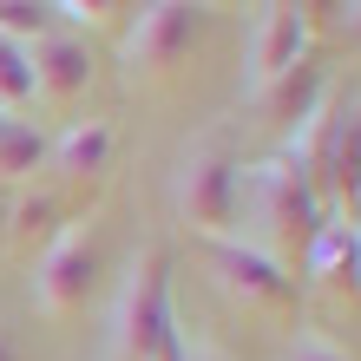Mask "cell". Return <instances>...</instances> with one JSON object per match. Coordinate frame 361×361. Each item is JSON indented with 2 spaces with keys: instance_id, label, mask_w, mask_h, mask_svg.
<instances>
[{
  "instance_id": "cell-1",
  "label": "cell",
  "mask_w": 361,
  "mask_h": 361,
  "mask_svg": "<svg viewBox=\"0 0 361 361\" xmlns=\"http://www.w3.org/2000/svg\"><path fill=\"white\" fill-rule=\"evenodd\" d=\"M315 230H322V197L295 164L276 152L263 164H243V190H237V243L263 250L269 263H283L295 276V263L309 257Z\"/></svg>"
},
{
  "instance_id": "cell-2",
  "label": "cell",
  "mask_w": 361,
  "mask_h": 361,
  "mask_svg": "<svg viewBox=\"0 0 361 361\" xmlns=\"http://www.w3.org/2000/svg\"><path fill=\"white\" fill-rule=\"evenodd\" d=\"M112 355L118 361H178V309H171V263L158 243L138 250L112 302Z\"/></svg>"
},
{
  "instance_id": "cell-3",
  "label": "cell",
  "mask_w": 361,
  "mask_h": 361,
  "mask_svg": "<svg viewBox=\"0 0 361 361\" xmlns=\"http://www.w3.org/2000/svg\"><path fill=\"white\" fill-rule=\"evenodd\" d=\"M237 190H243V164L230 145L204 138L178 158V178H171V210L190 237L204 243H224L237 237Z\"/></svg>"
},
{
  "instance_id": "cell-4",
  "label": "cell",
  "mask_w": 361,
  "mask_h": 361,
  "mask_svg": "<svg viewBox=\"0 0 361 361\" xmlns=\"http://www.w3.org/2000/svg\"><path fill=\"white\" fill-rule=\"evenodd\" d=\"M204 0H145L132 33H125V73L138 79V86H164V79H178L190 59L204 47Z\"/></svg>"
},
{
  "instance_id": "cell-5",
  "label": "cell",
  "mask_w": 361,
  "mask_h": 361,
  "mask_svg": "<svg viewBox=\"0 0 361 361\" xmlns=\"http://www.w3.org/2000/svg\"><path fill=\"white\" fill-rule=\"evenodd\" d=\"M92 283H99V237H92V224L79 217V224L59 230V237H47V250H39V263H33V309L53 315V322H66V315L86 309Z\"/></svg>"
},
{
  "instance_id": "cell-6",
  "label": "cell",
  "mask_w": 361,
  "mask_h": 361,
  "mask_svg": "<svg viewBox=\"0 0 361 361\" xmlns=\"http://www.w3.org/2000/svg\"><path fill=\"white\" fill-rule=\"evenodd\" d=\"M27 59H33V105H79L92 92V47L79 33H66V27L39 33Z\"/></svg>"
},
{
  "instance_id": "cell-7",
  "label": "cell",
  "mask_w": 361,
  "mask_h": 361,
  "mask_svg": "<svg viewBox=\"0 0 361 361\" xmlns=\"http://www.w3.org/2000/svg\"><path fill=\"white\" fill-rule=\"evenodd\" d=\"M210 269H217V283L230 295H243V302H257V309H289L295 302V276L283 263H269L263 250L237 243V237L210 243Z\"/></svg>"
},
{
  "instance_id": "cell-8",
  "label": "cell",
  "mask_w": 361,
  "mask_h": 361,
  "mask_svg": "<svg viewBox=\"0 0 361 361\" xmlns=\"http://www.w3.org/2000/svg\"><path fill=\"white\" fill-rule=\"evenodd\" d=\"M309 27L295 20L289 0H263V13H257V33H250V92L269 86L276 73H289L295 59H309Z\"/></svg>"
},
{
  "instance_id": "cell-9",
  "label": "cell",
  "mask_w": 361,
  "mask_h": 361,
  "mask_svg": "<svg viewBox=\"0 0 361 361\" xmlns=\"http://www.w3.org/2000/svg\"><path fill=\"white\" fill-rule=\"evenodd\" d=\"M329 99V66H322V59H295V66L289 73H276L269 79V86H257V92H250V105H257V112H263V125H276V132H295V125H302L309 112H315V105H322Z\"/></svg>"
},
{
  "instance_id": "cell-10",
  "label": "cell",
  "mask_w": 361,
  "mask_h": 361,
  "mask_svg": "<svg viewBox=\"0 0 361 361\" xmlns=\"http://www.w3.org/2000/svg\"><path fill=\"white\" fill-rule=\"evenodd\" d=\"M302 269H309V283L322 289V295H335V302H342V295H361V230L322 217V230H315Z\"/></svg>"
},
{
  "instance_id": "cell-11",
  "label": "cell",
  "mask_w": 361,
  "mask_h": 361,
  "mask_svg": "<svg viewBox=\"0 0 361 361\" xmlns=\"http://www.w3.org/2000/svg\"><path fill=\"white\" fill-rule=\"evenodd\" d=\"M118 152V125L112 118H73L66 132L47 145V164L59 178H99Z\"/></svg>"
},
{
  "instance_id": "cell-12",
  "label": "cell",
  "mask_w": 361,
  "mask_h": 361,
  "mask_svg": "<svg viewBox=\"0 0 361 361\" xmlns=\"http://www.w3.org/2000/svg\"><path fill=\"white\" fill-rule=\"evenodd\" d=\"M329 197H335V204H355V197H361V105H342V112H335Z\"/></svg>"
},
{
  "instance_id": "cell-13",
  "label": "cell",
  "mask_w": 361,
  "mask_h": 361,
  "mask_svg": "<svg viewBox=\"0 0 361 361\" xmlns=\"http://www.w3.org/2000/svg\"><path fill=\"white\" fill-rule=\"evenodd\" d=\"M47 132L39 125H27V118H13V132L0 138V184H20V178H33L39 164H47Z\"/></svg>"
},
{
  "instance_id": "cell-14",
  "label": "cell",
  "mask_w": 361,
  "mask_h": 361,
  "mask_svg": "<svg viewBox=\"0 0 361 361\" xmlns=\"http://www.w3.org/2000/svg\"><path fill=\"white\" fill-rule=\"evenodd\" d=\"M0 105L7 112H20V105H33V59L20 39L0 33Z\"/></svg>"
},
{
  "instance_id": "cell-15",
  "label": "cell",
  "mask_w": 361,
  "mask_h": 361,
  "mask_svg": "<svg viewBox=\"0 0 361 361\" xmlns=\"http://www.w3.org/2000/svg\"><path fill=\"white\" fill-rule=\"evenodd\" d=\"M53 27H59V20H53L47 0H0V33L20 39V47H33V39L53 33Z\"/></svg>"
},
{
  "instance_id": "cell-16",
  "label": "cell",
  "mask_w": 361,
  "mask_h": 361,
  "mask_svg": "<svg viewBox=\"0 0 361 361\" xmlns=\"http://www.w3.org/2000/svg\"><path fill=\"white\" fill-rule=\"evenodd\" d=\"M276 361H355L348 348H335L329 335H315V329H295V342H283V355Z\"/></svg>"
},
{
  "instance_id": "cell-17",
  "label": "cell",
  "mask_w": 361,
  "mask_h": 361,
  "mask_svg": "<svg viewBox=\"0 0 361 361\" xmlns=\"http://www.w3.org/2000/svg\"><path fill=\"white\" fill-rule=\"evenodd\" d=\"M289 7H295V20H302L309 33H329L335 20H342V7H348V0H289Z\"/></svg>"
},
{
  "instance_id": "cell-18",
  "label": "cell",
  "mask_w": 361,
  "mask_h": 361,
  "mask_svg": "<svg viewBox=\"0 0 361 361\" xmlns=\"http://www.w3.org/2000/svg\"><path fill=\"white\" fill-rule=\"evenodd\" d=\"M53 13H66V20H112L125 0H47Z\"/></svg>"
},
{
  "instance_id": "cell-19",
  "label": "cell",
  "mask_w": 361,
  "mask_h": 361,
  "mask_svg": "<svg viewBox=\"0 0 361 361\" xmlns=\"http://www.w3.org/2000/svg\"><path fill=\"white\" fill-rule=\"evenodd\" d=\"M178 361H237V355H224L217 342H190V335L178 329Z\"/></svg>"
},
{
  "instance_id": "cell-20",
  "label": "cell",
  "mask_w": 361,
  "mask_h": 361,
  "mask_svg": "<svg viewBox=\"0 0 361 361\" xmlns=\"http://www.w3.org/2000/svg\"><path fill=\"white\" fill-rule=\"evenodd\" d=\"M335 33H342L348 47H361V0H348V7H342V20H335Z\"/></svg>"
},
{
  "instance_id": "cell-21",
  "label": "cell",
  "mask_w": 361,
  "mask_h": 361,
  "mask_svg": "<svg viewBox=\"0 0 361 361\" xmlns=\"http://www.w3.org/2000/svg\"><path fill=\"white\" fill-rule=\"evenodd\" d=\"M7 210H13V197L0 190V243H7Z\"/></svg>"
},
{
  "instance_id": "cell-22",
  "label": "cell",
  "mask_w": 361,
  "mask_h": 361,
  "mask_svg": "<svg viewBox=\"0 0 361 361\" xmlns=\"http://www.w3.org/2000/svg\"><path fill=\"white\" fill-rule=\"evenodd\" d=\"M13 118H20V112H7V105H0V138H7V132H13Z\"/></svg>"
},
{
  "instance_id": "cell-23",
  "label": "cell",
  "mask_w": 361,
  "mask_h": 361,
  "mask_svg": "<svg viewBox=\"0 0 361 361\" xmlns=\"http://www.w3.org/2000/svg\"><path fill=\"white\" fill-rule=\"evenodd\" d=\"M0 361H13V342H7V329H0Z\"/></svg>"
},
{
  "instance_id": "cell-24",
  "label": "cell",
  "mask_w": 361,
  "mask_h": 361,
  "mask_svg": "<svg viewBox=\"0 0 361 361\" xmlns=\"http://www.w3.org/2000/svg\"><path fill=\"white\" fill-rule=\"evenodd\" d=\"M355 230H361V224H355Z\"/></svg>"
}]
</instances>
